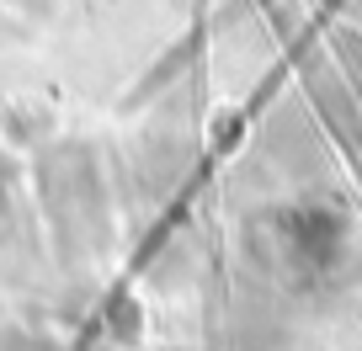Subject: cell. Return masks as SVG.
Instances as JSON below:
<instances>
[{
    "label": "cell",
    "instance_id": "1",
    "mask_svg": "<svg viewBox=\"0 0 362 351\" xmlns=\"http://www.w3.org/2000/svg\"><path fill=\"white\" fill-rule=\"evenodd\" d=\"M0 213H6V182H0Z\"/></svg>",
    "mask_w": 362,
    "mask_h": 351
}]
</instances>
